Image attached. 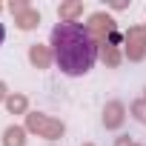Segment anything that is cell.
<instances>
[{
  "label": "cell",
  "mask_w": 146,
  "mask_h": 146,
  "mask_svg": "<svg viewBox=\"0 0 146 146\" xmlns=\"http://www.w3.org/2000/svg\"><path fill=\"white\" fill-rule=\"evenodd\" d=\"M52 52L63 75L80 78L98 60V40L83 23H57L52 29Z\"/></svg>",
  "instance_id": "obj_1"
},
{
  "label": "cell",
  "mask_w": 146,
  "mask_h": 146,
  "mask_svg": "<svg viewBox=\"0 0 146 146\" xmlns=\"http://www.w3.org/2000/svg\"><path fill=\"white\" fill-rule=\"evenodd\" d=\"M3 40H6V26L0 23V46H3Z\"/></svg>",
  "instance_id": "obj_2"
}]
</instances>
